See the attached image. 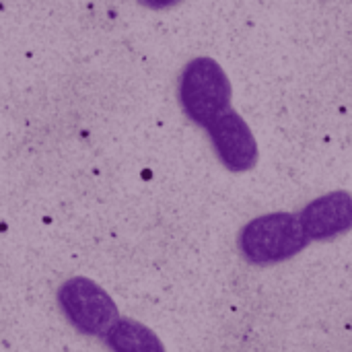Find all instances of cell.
Returning <instances> with one entry per match:
<instances>
[{"label":"cell","mask_w":352,"mask_h":352,"mask_svg":"<svg viewBox=\"0 0 352 352\" xmlns=\"http://www.w3.org/2000/svg\"><path fill=\"white\" fill-rule=\"evenodd\" d=\"M105 342L111 352H167L151 328L130 318H120L105 334Z\"/></svg>","instance_id":"cell-6"},{"label":"cell","mask_w":352,"mask_h":352,"mask_svg":"<svg viewBox=\"0 0 352 352\" xmlns=\"http://www.w3.org/2000/svg\"><path fill=\"white\" fill-rule=\"evenodd\" d=\"M177 97L188 120L206 130L219 116L231 109L233 89L217 60L198 56L184 66Z\"/></svg>","instance_id":"cell-2"},{"label":"cell","mask_w":352,"mask_h":352,"mask_svg":"<svg viewBox=\"0 0 352 352\" xmlns=\"http://www.w3.org/2000/svg\"><path fill=\"white\" fill-rule=\"evenodd\" d=\"M214 155L221 165L233 173H245L258 163V142L248 122L233 109L219 116L208 128Z\"/></svg>","instance_id":"cell-4"},{"label":"cell","mask_w":352,"mask_h":352,"mask_svg":"<svg viewBox=\"0 0 352 352\" xmlns=\"http://www.w3.org/2000/svg\"><path fill=\"white\" fill-rule=\"evenodd\" d=\"M299 221L309 241H330L346 235L352 231V194L336 190L311 200L299 212Z\"/></svg>","instance_id":"cell-5"},{"label":"cell","mask_w":352,"mask_h":352,"mask_svg":"<svg viewBox=\"0 0 352 352\" xmlns=\"http://www.w3.org/2000/svg\"><path fill=\"white\" fill-rule=\"evenodd\" d=\"M58 305L66 322L85 336L105 338L109 328L120 320L118 305L109 293L85 276H74L60 285Z\"/></svg>","instance_id":"cell-3"},{"label":"cell","mask_w":352,"mask_h":352,"mask_svg":"<svg viewBox=\"0 0 352 352\" xmlns=\"http://www.w3.org/2000/svg\"><path fill=\"white\" fill-rule=\"evenodd\" d=\"M309 243L299 214L270 212L252 219L237 235L239 254L254 266H272L301 254Z\"/></svg>","instance_id":"cell-1"},{"label":"cell","mask_w":352,"mask_h":352,"mask_svg":"<svg viewBox=\"0 0 352 352\" xmlns=\"http://www.w3.org/2000/svg\"><path fill=\"white\" fill-rule=\"evenodd\" d=\"M138 2L146 8H153V10H165V8L179 4L182 0H138Z\"/></svg>","instance_id":"cell-7"}]
</instances>
